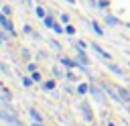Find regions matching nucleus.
I'll return each instance as SVG.
<instances>
[{
    "instance_id": "f257e3e1",
    "label": "nucleus",
    "mask_w": 130,
    "mask_h": 126,
    "mask_svg": "<svg viewBox=\"0 0 130 126\" xmlns=\"http://www.w3.org/2000/svg\"><path fill=\"white\" fill-rule=\"evenodd\" d=\"M0 26H2L4 30H8V35H14V26H12V22L8 20V16H6L4 12H0Z\"/></svg>"
},
{
    "instance_id": "f03ea898",
    "label": "nucleus",
    "mask_w": 130,
    "mask_h": 126,
    "mask_svg": "<svg viewBox=\"0 0 130 126\" xmlns=\"http://www.w3.org/2000/svg\"><path fill=\"white\" fill-rule=\"evenodd\" d=\"M0 118H2V120H6V122H10V124H14V126H20V120H18L16 116H10V114H6L4 110H0Z\"/></svg>"
},
{
    "instance_id": "7ed1b4c3",
    "label": "nucleus",
    "mask_w": 130,
    "mask_h": 126,
    "mask_svg": "<svg viewBox=\"0 0 130 126\" xmlns=\"http://www.w3.org/2000/svg\"><path fill=\"white\" fill-rule=\"evenodd\" d=\"M89 91L93 93V98H95L98 102H104V93H102V89H98L95 85H89Z\"/></svg>"
},
{
    "instance_id": "20e7f679",
    "label": "nucleus",
    "mask_w": 130,
    "mask_h": 126,
    "mask_svg": "<svg viewBox=\"0 0 130 126\" xmlns=\"http://www.w3.org/2000/svg\"><path fill=\"white\" fill-rule=\"evenodd\" d=\"M91 47H93V51H95L100 57H104V59H112V55H110V53H106L102 47H98V45H91Z\"/></svg>"
},
{
    "instance_id": "39448f33",
    "label": "nucleus",
    "mask_w": 130,
    "mask_h": 126,
    "mask_svg": "<svg viewBox=\"0 0 130 126\" xmlns=\"http://www.w3.org/2000/svg\"><path fill=\"white\" fill-rule=\"evenodd\" d=\"M116 91L120 93V100H122V102H130V93H128L126 89H122V87H116Z\"/></svg>"
},
{
    "instance_id": "423d86ee",
    "label": "nucleus",
    "mask_w": 130,
    "mask_h": 126,
    "mask_svg": "<svg viewBox=\"0 0 130 126\" xmlns=\"http://www.w3.org/2000/svg\"><path fill=\"white\" fill-rule=\"evenodd\" d=\"M61 65H63V67H77V63H75V61H71V59H67V57H63V59H61Z\"/></svg>"
},
{
    "instance_id": "0eeeda50",
    "label": "nucleus",
    "mask_w": 130,
    "mask_h": 126,
    "mask_svg": "<svg viewBox=\"0 0 130 126\" xmlns=\"http://www.w3.org/2000/svg\"><path fill=\"white\" fill-rule=\"evenodd\" d=\"M81 108H83V116H85V120H91L93 116H91V112H89V106H87V104H83Z\"/></svg>"
},
{
    "instance_id": "6e6552de",
    "label": "nucleus",
    "mask_w": 130,
    "mask_h": 126,
    "mask_svg": "<svg viewBox=\"0 0 130 126\" xmlns=\"http://www.w3.org/2000/svg\"><path fill=\"white\" fill-rule=\"evenodd\" d=\"M30 118H32L35 122H41V120H43V116H41L37 110H30Z\"/></svg>"
},
{
    "instance_id": "1a4fd4ad",
    "label": "nucleus",
    "mask_w": 130,
    "mask_h": 126,
    "mask_svg": "<svg viewBox=\"0 0 130 126\" xmlns=\"http://www.w3.org/2000/svg\"><path fill=\"white\" fill-rule=\"evenodd\" d=\"M43 20H45V24H47V28H53V24H55V20H53V16H45Z\"/></svg>"
},
{
    "instance_id": "9d476101",
    "label": "nucleus",
    "mask_w": 130,
    "mask_h": 126,
    "mask_svg": "<svg viewBox=\"0 0 130 126\" xmlns=\"http://www.w3.org/2000/svg\"><path fill=\"white\" fill-rule=\"evenodd\" d=\"M91 26H93V33H95V35H104V30H102V26H100V24H98L95 20L91 22Z\"/></svg>"
},
{
    "instance_id": "9b49d317",
    "label": "nucleus",
    "mask_w": 130,
    "mask_h": 126,
    "mask_svg": "<svg viewBox=\"0 0 130 126\" xmlns=\"http://www.w3.org/2000/svg\"><path fill=\"white\" fill-rule=\"evenodd\" d=\"M108 69H112L114 73H118V75H122V69H120V67H116V65H112V63H108Z\"/></svg>"
},
{
    "instance_id": "f8f14e48",
    "label": "nucleus",
    "mask_w": 130,
    "mask_h": 126,
    "mask_svg": "<svg viewBox=\"0 0 130 126\" xmlns=\"http://www.w3.org/2000/svg\"><path fill=\"white\" fill-rule=\"evenodd\" d=\"M35 12H37V16H39V18H45V10H43L41 6H37V8H35Z\"/></svg>"
},
{
    "instance_id": "ddd939ff",
    "label": "nucleus",
    "mask_w": 130,
    "mask_h": 126,
    "mask_svg": "<svg viewBox=\"0 0 130 126\" xmlns=\"http://www.w3.org/2000/svg\"><path fill=\"white\" fill-rule=\"evenodd\" d=\"M106 22H108V24H114V26H116V24H118V18H114V16H106Z\"/></svg>"
},
{
    "instance_id": "4468645a",
    "label": "nucleus",
    "mask_w": 130,
    "mask_h": 126,
    "mask_svg": "<svg viewBox=\"0 0 130 126\" xmlns=\"http://www.w3.org/2000/svg\"><path fill=\"white\" fill-rule=\"evenodd\" d=\"M53 30H55V33H65V28H63L61 24H57V22L53 24Z\"/></svg>"
},
{
    "instance_id": "2eb2a0df",
    "label": "nucleus",
    "mask_w": 130,
    "mask_h": 126,
    "mask_svg": "<svg viewBox=\"0 0 130 126\" xmlns=\"http://www.w3.org/2000/svg\"><path fill=\"white\" fill-rule=\"evenodd\" d=\"M87 89H89L87 85H79V87H77V93H79V96H83V93H85Z\"/></svg>"
},
{
    "instance_id": "dca6fc26",
    "label": "nucleus",
    "mask_w": 130,
    "mask_h": 126,
    "mask_svg": "<svg viewBox=\"0 0 130 126\" xmlns=\"http://www.w3.org/2000/svg\"><path fill=\"white\" fill-rule=\"evenodd\" d=\"M65 33H67V35H75V28H73L71 24H67V26H65Z\"/></svg>"
},
{
    "instance_id": "f3484780",
    "label": "nucleus",
    "mask_w": 130,
    "mask_h": 126,
    "mask_svg": "<svg viewBox=\"0 0 130 126\" xmlns=\"http://www.w3.org/2000/svg\"><path fill=\"white\" fill-rule=\"evenodd\" d=\"M2 12H4L6 16H10V12H12V8H10V6H2Z\"/></svg>"
},
{
    "instance_id": "a211bd4d",
    "label": "nucleus",
    "mask_w": 130,
    "mask_h": 126,
    "mask_svg": "<svg viewBox=\"0 0 130 126\" xmlns=\"http://www.w3.org/2000/svg\"><path fill=\"white\" fill-rule=\"evenodd\" d=\"M43 87H45V89H53V87H55V81H47Z\"/></svg>"
},
{
    "instance_id": "6ab92c4d",
    "label": "nucleus",
    "mask_w": 130,
    "mask_h": 126,
    "mask_svg": "<svg viewBox=\"0 0 130 126\" xmlns=\"http://www.w3.org/2000/svg\"><path fill=\"white\" fill-rule=\"evenodd\" d=\"M61 22H65V24H67V22H69V16H67V14H61Z\"/></svg>"
},
{
    "instance_id": "aec40b11",
    "label": "nucleus",
    "mask_w": 130,
    "mask_h": 126,
    "mask_svg": "<svg viewBox=\"0 0 130 126\" xmlns=\"http://www.w3.org/2000/svg\"><path fill=\"white\" fill-rule=\"evenodd\" d=\"M32 81H35V79H28V77H24V81H22V83H24V85H26V87H28V85H30V83H32Z\"/></svg>"
},
{
    "instance_id": "412c9836",
    "label": "nucleus",
    "mask_w": 130,
    "mask_h": 126,
    "mask_svg": "<svg viewBox=\"0 0 130 126\" xmlns=\"http://www.w3.org/2000/svg\"><path fill=\"white\" fill-rule=\"evenodd\" d=\"M32 79H35V81H41V75H39V73L35 71V73H32Z\"/></svg>"
},
{
    "instance_id": "4be33fe9",
    "label": "nucleus",
    "mask_w": 130,
    "mask_h": 126,
    "mask_svg": "<svg viewBox=\"0 0 130 126\" xmlns=\"http://www.w3.org/2000/svg\"><path fill=\"white\" fill-rule=\"evenodd\" d=\"M4 41H6V37H4L2 33H0V43H4Z\"/></svg>"
},
{
    "instance_id": "5701e85b",
    "label": "nucleus",
    "mask_w": 130,
    "mask_h": 126,
    "mask_svg": "<svg viewBox=\"0 0 130 126\" xmlns=\"http://www.w3.org/2000/svg\"><path fill=\"white\" fill-rule=\"evenodd\" d=\"M32 126H43V124L41 122H32Z\"/></svg>"
},
{
    "instance_id": "b1692460",
    "label": "nucleus",
    "mask_w": 130,
    "mask_h": 126,
    "mask_svg": "<svg viewBox=\"0 0 130 126\" xmlns=\"http://www.w3.org/2000/svg\"><path fill=\"white\" fill-rule=\"evenodd\" d=\"M67 2H69V4H73V2H75V0H67Z\"/></svg>"
},
{
    "instance_id": "393cba45",
    "label": "nucleus",
    "mask_w": 130,
    "mask_h": 126,
    "mask_svg": "<svg viewBox=\"0 0 130 126\" xmlns=\"http://www.w3.org/2000/svg\"><path fill=\"white\" fill-rule=\"evenodd\" d=\"M108 126H114V124H108Z\"/></svg>"
}]
</instances>
